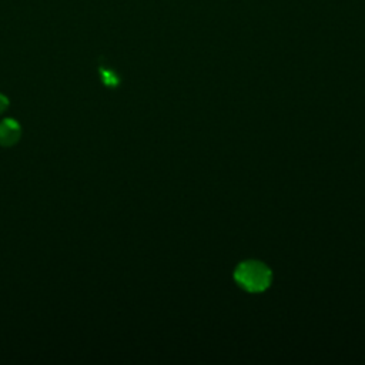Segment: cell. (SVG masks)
I'll use <instances>...</instances> for the list:
<instances>
[{
    "instance_id": "277c9868",
    "label": "cell",
    "mask_w": 365,
    "mask_h": 365,
    "mask_svg": "<svg viewBox=\"0 0 365 365\" xmlns=\"http://www.w3.org/2000/svg\"><path fill=\"white\" fill-rule=\"evenodd\" d=\"M7 107H9V98L0 93V114L4 113L7 110Z\"/></svg>"
},
{
    "instance_id": "7a4b0ae2",
    "label": "cell",
    "mask_w": 365,
    "mask_h": 365,
    "mask_svg": "<svg viewBox=\"0 0 365 365\" xmlns=\"http://www.w3.org/2000/svg\"><path fill=\"white\" fill-rule=\"evenodd\" d=\"M21 137V127L14 118H4L0 121V145L11 147Z\"/></svg>"
},
{
    "instance_id": "3957f363",
    "label": "cell",
    "mask_w": 365,
    "mask_h": 365,
    "mask_svg": "<svg viewBox=\"0 0 365 365\" xmlns=\"http://www.w3.org/2000/svg\"><path fill=\"white\" fill-rule=\"evenodd\" d=\"M100 71V77H101V81L107 86V87H117L118 83H120V77L117 76V73L107 67V66H100L98 68Z\"/></svg>"
},
{
    "instance_id": "6da1fadb",
    "label": "cell",
    "mask_w": 365,
    "mask_h": 365,
    "mask_svg": "<svg viewBox=\"0 0 365 365\" xmlns=\"http://www.w3.org/2000/svg\"><path fill=\"white\" fill-rule=\"evenodd\" d=\"M237 284L248 292H261L271 284V269L259 261H244L234 271Z\"/></svg>"
}]
</instances>
